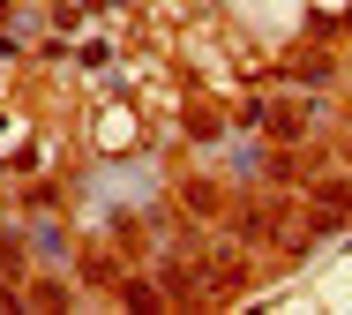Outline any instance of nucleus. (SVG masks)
<instances>
[{
    "label": "nucleus",
    "mask_w": 352,
    "mask_h": 315,
    "mask_svg": "<svg viewBox=\"0 0 352 315\" xmlns=\"http://www.w3.org/2000/svg\"><path fill=\"white\" fill-rule=\"evenodd\" d=\"M30 248H38V263H53V270L68 263V233H60V226H38V233H30Z\"/></svg>",
    "instance_id": "1"
}]
</instances>
